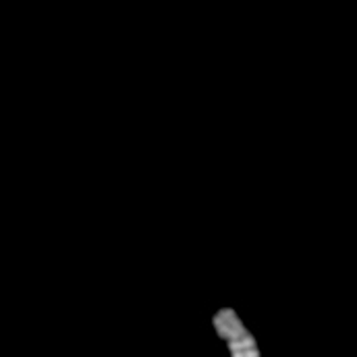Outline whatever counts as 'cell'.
Returning <instances> with one entry per match:
<instances>
[{"label":"cell","instance_id":"6da1fadb","mask_svg":"<svg viewBox=\"0 0 357 357\" xmlns=\"http://www.w3.org/2000/svg\"><path fill=\"white\" fill-rule=\"evenodd\" d=\"M212 324H214L218 337L227 341L231 357H260V349L256 345V339L243 326V322L235 314V310L222 307L220 312H216Z\"/></svg>","mask_w":357,"mask_h":357}]
</instances>
